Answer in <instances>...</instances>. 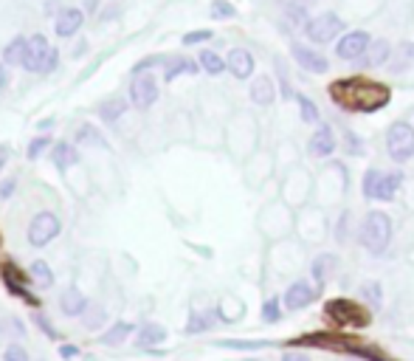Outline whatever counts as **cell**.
Returning <instances> with one entry per match:
<instances>
[{"mask_svg": "<svg viewBox=\"0 0 414 361\" xmlns=\"http://www.w3.org/2000/svg\"><path fill=\"white\" fill-rule=\"evenodd\" d=\"M330 99L349 113H378L380 107H386L392 102V91L380 82L363 79V77H349V79H338L330 88Z\"/></svg>", "mask_w": 414, "mask_h": 361, "instance_id": "6da1fadb", "label": "cell"}, {"mask_svg": "<svg viewBox=\"0 0 414 361\" xmlns=\"http://www.w3.org/2000/svg\"><path fill=\"white\" fill-rule=\"evenodd\" d=\"M392 237H394V223L386 212L380 209H372L366 212V218L361 221V229H358V240L361 246L372 254V257H383L386 249L392 246Z\"/></svg>", "mask_w": 414, "mask_h": 361, "instance_id": "7a4b0ae2", "label": "cell"}, {"mask_svg": "<svg viewBox=\"0 0 414 361\" xmlns=\"http://www.w3.org/2000/svg\"><path fill=\"white\" fill-rule=\"evenodd\" d=\"M386 152L394 164H406L414 158V127L406 119H397L386 130Z\"/></svg>", "mask_w": 414, "mask_h": 361, "instance_id": "3957f363", "label": "cell"}, {"mask_svg": "<svg viewBox=\"0 0 414 361\" xmlns=\"http://www.w3.org/2000/svg\"><path fill=\"white\" fill-rule=\"evenodd\" d=\"M341 34H344V20H341L335 12H321V15H313V18H310V23L305 26V37H307L313 46H327V43H335Z\"/></svg>", "mask_w": 414, "mask_h": 361, "instance_id": "277c9868", "label": "cell"}, {"mask_svg": "<svg viewBox=\"0 0 414 361\" xmlns=\"http://www.w3.org/2000/svg\"><path fill=\"white\" fill-rule=\"evenodd\" d=\"M324 310H327V316L335 322V324H341V327H366L369 322H372V316H369V310L363 308V305H358V302H352V299H330L327 305H324Z\"/></svg>", "mask_w": 414, "mask_h": 361, "instance_id": "5b68a950", "label": "cell"}, {"mask_svg": "<svg viewBox=\"0 0 414 361\" xmlns=\"http://www.w3.org/2000/svg\"><path fill=\"white\" fill-rule=\"evenodd\" d=\"M369 46H372V34L363 32V29H352V32H344L335 40V57L344 60V63H358L366 54Z\"/></svg>", "mask_w": 414, "mask_h": 361, "instance_id": "8992f818", "label": "cell"}, {"mask_svg": "<svg viewBox=\"0 0 414 361\" xmlns=\"http://www.w3.org/2000/svg\"><path fill=\"white\" fill-rule=\"evenodd\" d=\"M60 232H62V223H60V218H57L54 212H37V215L32 218V223H29L26 237H29V243H32L34 249H43V246H48Z\"/></svg>", "mask_w": 414, "mask_h": 361, "instance_id": "52a82bcc", "label": "cell"}, {"mask_svg": "<svg viewBox=\"0 0 414 361\" xmlns=\"http://www.w3.org/2000/svg\"><path fill=\"white\" fill-rule=\"evenodd\" d=\"M321 288L316 285V282H310V280H293L291 285H288V291L282 294V302H285V308L288 310H305V308H310L321 294H319Z\"/></svg>", "mask_w": 414, "mask_h": 361, "instance_id": "ba28073f", "label": "cell"}, {"mask_svg": "<svg viewBox=\"0 0 414 361\" xmlns=\"http://www.w3.org/2000/svg\"><path fill=\"white\" fill-rule=\"evenodd\" d=\"M161 91H158V79L152 74H141V77H133L130 82V102L138 107V110H147L158 102Z\"/></svg>", "mask_w": 414, "mask_h": 361, "instance_id": "9c48e42d", "label": "cell"}, {"mask_svg": "<svg viewBox=\"0 0 414 361\" xmlns=\"http://www.w3.org/2000/svg\"><path fill=\"white\" fill-rule=\"evenodd\" d=\"M291 57H293V63H296L302 71H307V74H327V71H330V60H327L321 51H316L313 46L293 43V46H291Z\"/></svg>", "mask_w": 414, "mask_h": 361, "instance_id": "30bf717a", "label": "cell"}, {"mask_svg": "<svg viewBox=\"0 0 414 361\" xmlns=\"http://www.w3.org/2000/svg\"><path fill=\"white\" fill-rule=\"evenodd\" d=\"M335 150H338V136H335L333 124H327V122L316 124V130H313V136L307 141V152L313 158H330Z\"/></svg>", "mask_w": 414, "mask_h": 361, "instance_id": "8fae6325", "label": "cell"}, {"mask_svg": "<svg viewBox=\"0 0 414 361\" xmlns=\"http://www.w3.org/2000/svg\"><path fill=\"white\" fill-rule=\"evenodd\" d=\"M51 48H54V46H48L46 34L29 37V48H26L23 68L32 71V74H43V68H46V63H48V57H51Z\"/></svg>", "mask_w": 414, "mask_h": 361, "instance_id": "7c38bea8", "label": "cell"}, {"mask_svg": "<svg viewBox=\"0 0 414 361\" xmlns=\"http://www.w3.org/2000/svg\"><path fill=\"white\" fill-rule=\"evenodd\" d=\"M226 65H229V74H232L234 79H251V77H254V68H257V60H254V54H251L248 48L237 46V48L229 51Z\"/></svg>", "mask_w": 414, "mask_h": 361, "instance_id": "4fadbf2b", "label": "cell"}, {"mask_svg": "<svg viewBox=\"0 0 414 361\" xmlns=\"http://www.w3.org/2000/svg\"><path fill=\"white\" fill-rule=\"evenodd\" d=\"M392 54H394V46L389 40H372V46L366 48V54L358 60V68H363V71L383 68V65H389Z\"/></svg>", "mask_w": 414, "mask_h": 361, "instance_id": "5bb4252c", "label": "cell"}, {"mask_svg": "<svg viewBox=\"0 0 414 361\" xmlns=\"http://www.w3.org/2000/svg\"><path fill=\"white\" fill-rule=\"evenodd\" d=\"M335 271H338V257H335L333 251H321V254H316L313 263H310V280H313L319 288H324V285L333 280Z\"/></svg>", "mask_w": 414, "mask_h": 361, "instance_id": "9a60e30c", "label": "cell"}, {"mask_svg": "<svg viewBox=\"0 0 414 361\" xmlns=\"http://www.w3.org/2000/svg\"><path fill=\"white\" fill-rule=\"evenodd\" d=\"M82 23H85V15L79 9H62L54 20V32L57 37H74L82 29Z\"/></svg>", "mask_w": 414, "mask_h": 361, "instance_id": "2e32d148", "label": "cell"}, {"mask_svg": "<svg viewBox=\"0 0 414 361\" xmlns=\"http://www.w3.org/2000/svg\"><path fill=\"white\" fill-rule=\"evenodd\" d=\"M276 91H279V88L274 85V79H271V77H257V79L251 82V88H248V96H251V102H254V105L268 107V105H274Z\"/></svg>", "mask_w": 414, "mask_h": 361, "instance_id": "e0dca14e", "label": "cell"}, {"mask_svg": "<svg viewBox=\"0 0 414 361\" xmlns=\"http://www.w3.org/2000/svg\"><path fill=\"white\" fill-rule=\"evenodd\" d=\"M403 172L400 169H392V172H383L380 175V184H378V198L375 201H380V204H389V201H394V195L400 192V187H403Z\"/></svg>", "mask_w": 414, "mask_h": 361, "instance_id": "ac0fdd59", "label": "cell"}, {"mask_svg": "<svg viewBox=\"0 0 414 361\" xmlns=\"http://www.w3.org/2000/svg\"><path fill=\"white\" fill-rule=\"evenodd\" d=\"M51 161H54V166L60 172H65V169H71V166L79 164V152H76V147L71 141H57L51 147Z\"/></svg>", "mask_w": 414, "mask_h": 361, "instance_id": "d6986e66", "label": "cell"}, {"mask_svg": "<svg viewBox=\"0 0 414 361\" xmlns=\"http://www.w3.org/2000/svg\"><path fill=\"white\" fill-rule=\"evenodd\" d=\"M60 308H62V313H65V316H82L91 305H88V299H85V294H82V291L68 288V291H62V296H60Z\"/></svg>", "mask_w": 414, "mask_h": 361, "instance_id": "ffe728a7", "label": "cell"}, {"mask_svg": "<svg viewBox=\"0 0 414 361\" xmlns=\"http://www.w3.org/2000/svg\"><path fill=\"white\" fill-rule=\"evenodd\" d=\"M197 71H203L197 60H189V57H172V60H166L163 79H166V82H175L180 74H197Z\"/></svg>", "mask_w": 414, "mask_h": 361, "instance_id": "44dd1931", "label": "cell"}, {"mask_svg": "<svg viewBox=\"0 0 414 361\" xmlns=\"http://www.w3.org/2000/svg\"><path fill=\"white\" fill-rule=\"evenodd\" d=\"M166 339V330L158 324V322H147L138 327V336H135V344L141 350H149V347H158L161 341Z\"/></svg>", "mask_w": 414, "mask_h": 361, "instance_id": "7402d4cb", "label": "cell"}, {"mask_svg": "<svg viewBox=\"0 0 414 361\" xmlns=\"http://www.w3.org/2000/svg\"><path fill=\"white\" fill-rule=\"evenodd\" d=\"M218 310H192L189 313V322H186V333L194 336V333H206V330H212L215 322H218Z\"/></svg>", "mask_w": 414, "mask_h": 361, "instance_id": "603a6c76", "label": "cell"}, {"mask_svg": "<svg viewBox=\"0 0 414 361\" xmlns=\"http://www.w3.org/2000/svg\"><path fill=\"white\" fill-rule=\"evenodd\" d=\"M135 333V324L133 322H116L113 327H107L105 333H102V344H107V347H119V344H124L130 336Z\"/></svg>", "mask_w": 414, "mask_h": 361, "instance_id": "cb8c5ba5", "label": "cell"}, {"mask_svg": "<svg viewBox=\"0 0 414 361\" xmlns=\"http://www.w3.org/2000/svg\"><path fill=\"white\" fill-rule=\"evenodd\" d=\"M127 107H130V105H127V99H124V96H113V99L102 102L96 113H99V119H102V122L113 124V122H119V119L127 113Z\"/></svg>", "mask_w": 414, "mask_h": 361, "instance_id": "d4e9b609", "label": "cell"}, {"mask_svg": "<svg viewBox=\"0 0 414 361\" xmlns=\"http://www.w3.org/2000/svg\"><path fill=\"white\" fill-rule=\"evenodd\" d=\"M197 63H200V68L209 74V77H220L223 71H229L226 60H223L218 51H212V48H203V51L197 54Z\"/></svg>", "mask_w": 414, "mask_h": 361, "instance_id": "484cf974", "label": "cell"}, {"mask_svg": "<svg viewBox=\"0 0 414 361\" xmlns=\"http://www.w3.org/2000/svg\"><path fill=\"white\" fill-rule=\"evenodd\" d=\"M29 277H32V282L40 285V288H51V285H54V271H51V265H48L46 260H34V263L29 265Z\"/></svg>", "mask_w": 414, "mask_h": 361, "instance_id": "4316f807", "label": "cell"}, {"mask_svg": "<svg viewBox=\"0 0 414 361\" xmlns=\"http://www.w3.org/2000/svg\"><path fill=\"white\" fill-rule=\"evenodd\" d=\"M26 48H29V40H26V37H15V40L4 48V63H6V65H23Z\"/></svg>", "mask_w": 414, "mask_h": 361, "instance_id": "83f0119b", "label": "cell"}, {"mask_svg": "<svg viewBox=\"0 0 414 361\" xmlns=\"http://www.w3.org/2000/svg\"><path fill=\"white\" fill-rule=\"evenodd\" d=\"M293 99H296V105H299V116H302V122H307V124H321L319 105H316L310 96H305V93H296Z\"/></svg>", "mask_w": 414, "mask_h": 361, "instance_id": "f1b7e54d", "label": "cell"}, {"mask_svg": "<svg viewBox=\"0 0 414 361\" xmlns=\"http://www.w3.org/2000/svg\"><path fill=\"white\" fill-rule=\"evenodd\" d=\"M76 144H85V147H110L107 138H102V133L93 124H79L76 127Z\"/></svg>", "mask_w": 414, "mask_h": 361, "instance_id": "f546056e", "label": "cell"}, {"mask_svg": "<svg viewBox=\"0 0 414 361\" xmlns=\"http://www.w3.org/2000/svg\"><path fill=\"white\" fill-rule=\"evenodd\" d=\"M408 63H414V43H403V46H397L394 54H392V60H389V65H392L394 74L406 71Z\"/></svg>", "mask_w": 414, "mask_h": 361, "instance_id": "4dcf8cb0", "label": "cell"}, {"mask_svg": "<svg viewBox=\"0 0 414 361\" xmlns=\"http://www.w3.org/2000/svg\"><path fill=\"white\" fill-rule=\"evenodd\" d=\"M380 175H383V169H378V166H369V169L363 172V180H361V192H363V198H366V201H375V198H378V184H380Z\"/></svg>", "mask_w": 414, "mask_h": 361, "instance_id": "1f68e13d", "label": "cell"}, {"mask_svg": "<svg viewBox=\"0 0 414 361\" xmlns=\"http://www.w3.org/2000/svg\"><path fill=\"white\" fill-rule=\"evenodd\" d=\"M358 294H361V296H363V302H369L375 310L383 305V285H380V282H375V280H366V282H361Z\"/></svg>", "mask_w": 414, "mask_h": 361, "instance_id": "d6a6232c", "label": "cell"}, {"mask_svg": "<svg viewBox=\"0 0 414 361\" xmlns=\"http://www.w3.org/2000/svg\"><path fill=\"white\" fill-rule=\"evenodd\" d=\"M282 308H285V302H282L279 296H268V299L262 302V322H268V324L279 322V319H282Z\"/></svg>", "mask_w": 414, "mask_h": 361, "instance_id": "836d02e7", "label": "cell"}, {"mask_svg": "<svg viewBox=\"0 0 414 361\" xmlns=\"http://www.w3.org/2000/svg\"><path fill=\"white\" fill-rule=\"evenodd\" d=\"M48 147H54V138L51 136H34L32 144H29V150H26V158L29 161H37Z\"/></svg>", "mask_w": 414, "mask_h": 361, "instance_id": "e575fe53", "label": "cell"}, {"mask_svg": "<svg viewBox=\"0 0 414 361\" xmlns=\"http://www.w3.org/2000/svg\"><path fill=\"white\" fill-rule=\"evenodd\" d=\"M209 15H212L215 20H232V18H237V9L229 4V0H212Z\"/></svg>", "mask_w": 414, "mask_h": 361, "instance_id": "d590c367", "label": "cell"}, {"mask_svg": "<svg viewBox=\"0 0 414 361\" xmlns=\"http://www.w3.org/2000/svg\"><path fill=\"white\" fill-rule=\"evenodd\" d=\"M282 12H285V20L293 29H305L310 23V9H282Z\"/></svg>", "mask_w": 414, "mask_h": 361, "instance_id": "8d00e7d4", "label": "cell"}, {"mask_svg": "<svg viewBox=\"0 0 414 361\" xmlns=\"http://www.w3.org/2000/svg\"><path fill=\"white\" fill-rule=\"evenodd\" d=\"M158 65H166V57H161V54H155V57H147V60L135 63V68H133V77L149 74V68H158Z\"/></svg>", "mask_w": 414, "mask_h": 361, "instance_id": "74e56055", "label": "cell"}, {"mask_svg": "<svg viewBox=\"0 0 414 361\" xmlns=\"http://www.w3.org/2000/svg\"><path fill=\"white\" fill-rule=\"evenodd\" d=\"M347 353L361 355V358H366V361H392L389 355H383V353L375 350V347H347Z\"/></svg>", "mask_w": 414, "mask_h": 361, "instance_id": "f35d334b", "label": "cell"}, {"mask_svg": "<svg viewBox=\"0 0 414 361\" xmlns=\"http://www.w3.org/2000/svg\"><path fill=\"white\" fill-rule=\"evenodd\" d=\"M212 37H215L212 29H197V32L183 34V46H200V43H209Z\"/></svg>", "mask_w": 414, "mask_h": 361, "instance_id": "ab89813d", "label": "cell"}, {"mask_svg": "<svg viewBox=\"0 0 414 361\" xmlns=\"http://www.w3.org/2000/svg\"><path fill=\"white\" fill-rule=\"evenodd\" d=\"M34 324H37V327H40V330H43V333H46L48 339H60L57 327H54V324L48 322V316H46V313H37V316H34Z\"/></svg>", "mask_w": 414, "mask_h": 361, "instance_id": "60d3db41", "label": "cell"}, {"mask_svg": "<svg viewBox=\"0 0 414 361\" xmlns=\"http://www.w3.org/2000/svg\"><path fill=\"white\" fill-rule=\"evenodd\" d=\"M4 361H32V358L20 344H9L6 353H4Z\"/></svg>", "mask_w": 414, "mask_h": 361, "instance_id": "b9f144b4", "label": "cell"}, {"mask_svg": "<svg viewBox=\"0 0 414 361\" xmlns=\"http://www.w3.org/2000/svg\"><path fill=\"white\" fill-rule=\"evenodd\" d=\"M105 319H107V316H105V308H99V305H93V308H91V316L85 319V327H91V330H96V327H99V324H102Z\"/></svg>", "mask_w": 414, "mask_h": 361, "instance_id": "7bdbcfd3", "label": "cell"}, {"mask_svg": "<svg viewBox=\"0 0 414 361\" xmlns=\"http://www.w3.org/2000/svg\"><path fill=\"white\" fill-rule=\"evenodd\" d=\"M282 9H313L319 0H276Z\"/></svg>", "mask_w": 414, "mask_h": 361, "instance_id": "ee69618b", "label": "cell"}, {"mask_svg": "<svg viewBox=\"0 0 414 361\" xmlns=\"http://www.w3.org/2000/svg\"><path fill=\"white\" fill-rule=\"evenodd\" d=\"M282 361H313L305 350H299V347H291V350H285L282 353Z\"/></svg>", "mask_w": 414, "mask_h": 361, "instance_id": "f6af8a7d", "label": "cell"}, {"mask_svg": "<svg viewBox=\"0 0 414 361\" xmlns=\"http://www.w3.org/2000/svg\"><path fill=\"white\" fill-rule=\"evenodd\" d=\"M347 223H349V215L344 212V215L338 218V229H335V240H338V243H344V240H347V232H349V229H347Z\"/></svg>", "mask_w": 414, "mask_h": 361, "instance_id": "bcb514c9", "label": "cell"}, {"mask_svg": "<svg viewBox=\"0 0 414 361\" xmlns=\"http://www.w3.org/2000/svg\"><path fill=\"white\" fill-rule=\"evenodd\" d=\"M15 190H18V178H6L4 184H0V198H12Z\"/></svg>", "mask_w": 414, "mask_h": 361, "instance_id": "7dc6e473", "label": "cell"}, {"mask_svg": "<svg viewBox=\"0 0 414 361\" xmlns=\"http://www.w3.org/2000/svg\"><path fill=\"white\" fill-rule=\"evenodd\" d=\"M344 141H347V150H349V152H355V155L361 152V141H358V136H355V133H349V130H347V133H344Z\"/></svg>", "mask_w": 414, "mask_h": 361, "instance_id": "c3c4849f", "label": "cell"}, {"mask_svg": "<svg viewBox=\"0 0 414 361\" xmlns=\"http://www.w3.org/2000/svg\"><path fill=\"white\" fill-rule=\"evenodd\" d=\"M60 355H62L65 361H71V358L79 355V347H76V344H60Z\"/></svg>", "mask_w": 414, "mask_h": 361, "instance_id": "681fc988", "label": "cell"}, {"mask_svg": "<svg viewBox=\"0 0 414 361\" xmlns=\"http://www.w3.org/2000/svg\"><path fill=\"white\" fill-rule=\"evenodd\" d=\"M57 63H60V51H57V48H51V57H48V63H46L43 74H51V71L57 68Z\"/></svg>", "mask_w": 414, "mask_h": 361, "instance_id": "f907efd6", "label": "cell"}, {"mask_svg": "<svg viewBox=\"0 0 414 361\" xmlns=\"http://www.w3.org/2000/svg\"><path fill=\"white\" fill-rule=\"evenodd\" d=\"M9 155H12V147L9 144H0V169L9 164Z\"/></svg>", "mask_w": 414, "mask_h": 361, "instance_id": "816d5d0a", "label": "cell"}, {"mask_svg": "<svg viewBox=\"0 0 414 361\" xmlns=\"http://www.w3.org/2000/svg\"><path fill=\"white\" fill-rule=\"evenodd\" d=\"M6 82H9V74H6V68H4V65H0V91L6 88Z\"/></svg>", "mask_w": 414, "mask_h": 361, "instance_id": "f5cc1de1", "label": "cell"}, {"mask_svg": "<svg viewBox=\"0 0 414 361\" xmlns=\"http://www.w3.org/2000/svg\"><path fill=\"white\" fill-rule=\"evenodd\" d=\"M248 361H257V358H248Z\"/></svg>", "mask_w": 414, "mask_h": 361, "instance_id": "db71d44e", "label": "cell"}, {"mask_svg": "<svg viewBox=\"0 0 414 361\" xmlns=\"http://www.w3.org/2000/svg\"><path fill=\"white\" fill-rule=\"evenodd\" d=\"M0 330H4V327H0Z\"/></svg>", "mask_w": 414, "mask_h": 361, "instance_id": "11a10c76", "label": "cell"}]
</instances>
